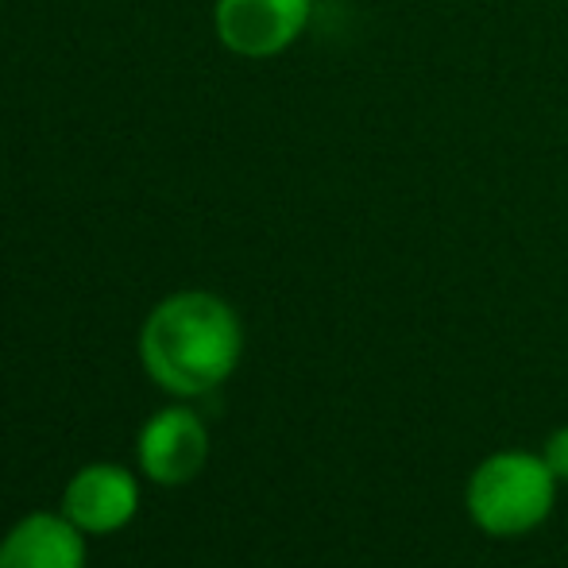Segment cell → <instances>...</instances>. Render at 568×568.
<instances>
[{
    "label": "cell",
    "mask_w": 568,
    "mask_h": 568,
    "mask_svg": "<svg viewBox=\"0 0 568 568\" xmlns=\"http://www.w3.org/2000/svg\"><path fill=\"white\" fill-rule=\"evenodd\" d=\"M140 364L171 398H202L236 372L244 356L240 314L213 291H174L143 317Z\"/></svg>",
    "instance_id": "6da1fadb"
},
{
    "label": "cell",
    "mask_w": 568,
    "mask_h": 568,
    "mask_svg": "<svg viewBox=\"0 0 568 568\" xmlns=\"http://www.w3.org/2000/svg\"><path fill=\"white\" fill-rule=\"evenodd\" d=\"M62 515L85 534V538H105L124 530L140 510V479L113 460L85 464L70 476L62 491Z\"/></svg>",
    "instance_id": "5b68a950"
},
{
    "label": "cell",
    "mask_w": 568,
    "mask_h": 568,
    "mask_svg": "<svg viewBox=\"0 0 568 568\" xmlns=\"http://www.w3.org/2000/svg\"><path fill=\"white\" fill-rule=\"evenodd\" d=\"M0 568H85V534L62 510H31L0 538Z\"/></svg>",
    "instance_id": "8992f818"
},
{
    "label": "cell",
    "mask_w": 568,
    "mask_h": 568,
    "mask_svg": "<svg viewBox=\"0 0 568 568\" xmlns=\"http://www.w3.org/2000/svg\"><path fill=\"white\" fill-rule=\"evenodd\" d=\"M541 460H546V468L557 476V484H568V426L549 434L546 449H541Z\"/></svg>",
    "instance_id": "52a82bcc"
},
{
    "label": "cell",
    "mask_w": 568,
    "mask_h": 568,
    "mask_svg": "<svg viewBox=\"0 0 568 568\" xmlns=\"http://www.w3.org/2000/svg\"><path fill=\"white\" fill-rule=\"evenodd\" d=\"M314 0H217L213 31L236 59H275L302 39Z\"/></svg>",
    "instance_id": "3957f363"
},
{
    "label": "cell",
    "mask_w": 568,
    "mask_h": 568,
    "mask_svg": "<svg viewBox=\"0 0 568 568\" xmlns=\"http://www.w3.org/2000/svg\"><path fill=\"white\" fill-rule=\"evenodd\" d=\"M210 460V429L190 406L155 410L135 434V464L155 487H182L202 476Z\"/></svg>",
    "instance_id": "277c9868"
},
{
    "label": "cell",
    "mask_w": 568,
    "mask_h": 568,
    "mask_svg": "<svg viewBox=\"0 0 568 568\" xmlns=\"http://www.w3.org/2000/svg\"><path fill=\"white\" fill-rule=\"evenodd\" d=\"M557 503V476L541 456L495 453L468 479V515L491 538H518L549 518Z\"/></svg>",
    "instance_id": "7a4b0ae2"
}]
</instances>
